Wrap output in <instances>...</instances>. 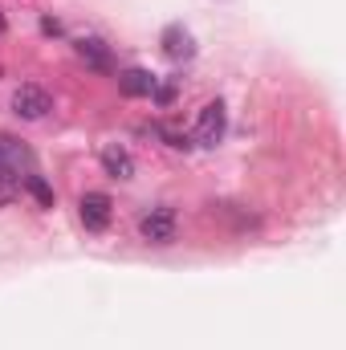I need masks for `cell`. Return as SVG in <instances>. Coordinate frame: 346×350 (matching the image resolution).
<instances>
[{"label":"cell","mask_w":346,"mask_h":350,"mask_svg":"<svg viewBox=\"0 0 346 350\" xmlns=\"http://www.w3.org/2000/svg\"><path fill=\"white\" fill-rule=\"evenodd\" d=\"M224 126H228V110H224V102L216 98V102H208V106L200 110V118H196V143H200V147H216V143L224 139Z\"/></svg>","instance_id":"obj_1"},{"label":"cell","mask_w":346,"mask_h":350,"mask_svg":"<svg viewBox=\"0 0 346 350\" xmlns=\"http://www.w3.org/2000/svg\"><path fill=\"white\" fill-rule=\"evenodd\" d=\"M12 110H16L21 118L37 122V118H45V114L53 110V98H49V90L25 82V86H16V94H12Z\"/></svg>","instance_id":"obj_2"},{"label":"cell","mask_w":346,"mask_h":350,"mask_svg":"<svg viewBox=\"0 0 346 350\" xmlns=\"http://www.w3.org/2000/svg\"><path fill=\"white\" fill-rule=\"evenodd\" d=\"M139 237H143L147 245H168V241H175V212L172 208H151V212H143Z\"/></svg>","instance_id":"obj_3"},{"label":"cell","mask_w":346,"mask_h":350,"mask_svg":"<svg viewBox=\"0 0 346 350\" xmlns=\"http://www.w3.org/2000/svg\"><path fill=\"white\" fill-rule=\"evenodd\" d=\"M110 196L106 191H86L82 200H78V216H82V224H86L90 232H106L110 228Z\"/></svg>","instance_id":"obj_4"},{"label":"cell","mask_w":346,"mask_h":350,"mask_svg":"<svg viewBox=\"0 0 346 350\" xmlns=\"http://www.w3.org/2000/svg\"><path fill=\"white\" fill-rule=\"evenodd\" d=\"M163 53H168L172 62H183V57H191V53H196L191 33H187L183 25H168V29H163Z\"/></svg>","instance_id":"obj_5"},{"label":"cell","mask_w":346,"mask_h":350,"mask_svg":"<svg viewBox=\"0 0 346 350\" xmlns=\"http://www.w3.org/2000/svg\"><path fill=\"white\" fill-rule=\"evenodd\" d=\"M155 74H147V70H127V74H118V90L127 94V98H151L155 94Z\"/></svg>","instance_id":"obj_6"},{"label":"cell","mask_w":346,"mask_h":350,"mask_svg":"<svg viewBox=\"0 0 346 350\" xmlns=\"http://www.w3.org/2000/svg\"><path fill=\"white\" fill-rule=\"evenodd\" d=\"M78 57L94 66V70H110V49H106V41H98V37H82L78 41Z\"/></svg>","instance_id":"obj_7"},{"label":"cell","mask_w":346,"mask_h":350,"mask_svg":"<svg viewBox=\"0 0 346 350\" xmlns=\"http://www.w3.org/2000/svg\"><path fill=\"white\" fill-rule=\"evenodd\" d=\"M102 167H106V175H114V179H131L135 175V159L122 147H106L102 151Z\"/></svg>","instance_id":"obj_8"},{"label":"cell","mask_w":346,"mask_h":350,"mask_svg":"<svg viewBox=\"0 0 346 350\" xmlns=\"http://www.w3.org/2000/svg\"><path fill=\"white\" fill-rule=\"evenodd\" d=\"M21 183H25V191H29V196H33L41 208H53V187H49V183H45V179H41L37 172L21 175Z\"/></svg>","instance_id":"obj_9"},{"label":"cell","mask_w":346,"mask_h":350,"mask_svg":"<svg viewBox=\"0 0 346 350\" xmlns=\"http://www.w3.org/2000/svg\"><path fill=\"white\" fill-rule=\"evenodd\" d=\"M12 183H16V179H8V175H0V204H4L8 196H12Z\"/></svg>","instance_id":"obj_10"},{"label":"cell","mask_w":346,"mask_h":350,"mask_svg":"<svg viewBox=\"0 0 346 350\" xmlns=\"http://www.w3.org/2000/svg\"><path fill=\"white\" fill-rule=\"evenodd\" d=\"M0 33H4V12H0Z\"/></svg>","instance_id":"obj_11"}]
</instances>
